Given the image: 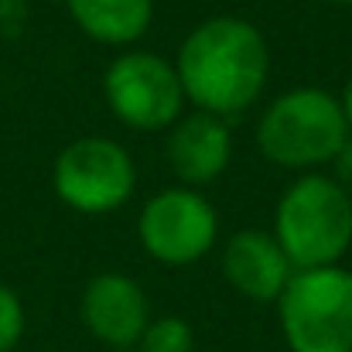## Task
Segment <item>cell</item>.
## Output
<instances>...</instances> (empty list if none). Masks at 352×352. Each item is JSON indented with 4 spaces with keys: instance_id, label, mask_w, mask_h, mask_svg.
<instances>
[{
    "instance_id": "2",
    "label": "cell",
    "mask_w": 352,
    "mask_h": 352,
    "mask_svg": "<svg viewBox=\"0 0 352 352\" xmlns=\"http://www.w3.org/2000/svg\"><path fill=\"white\" fill-rule=\"evenodd\" d=\"M274 239L294 270L336 267L352 246V195L329 175H298L277 202Z\"/></svg>"
},
{
    "instance_id": "8",
    "label": "cell",
    "mask_w": 352,
    "mask_h": 352,
    "mask_svg": "<svg viewBox=\"0 0 352 352\" xmlns=\"http://www.w3.org/2000/svg\"><path fill=\"white\" fill-rule=\"evenodd\" d=\"M82 325L89 329V336L110 352L117 349H137L147 322H151V305L144 287L126 277V274H96L86 291H82Z\"/></svg>"
},
{
    "instance_id": "3",
    "label": "cell",
    "mask_w": 352,
    "mask_h": 352,
    "mask_svg": "<svg viewBox=\"0 0 352 352\" xmlns=\"http://www.w3.org/2000/svg\"><path fill=\"white\" fill-rule=\"evenodd\" d=\"M349 133L339 96L318 86H298L263 110L256 123V147L277 168L315 171L336 161Z\"/></svg>"
},
{
    "instance_id": "14",
    "label": "cell",
    "mask_w": 352,
    "mask_h": 352,
    "mask_svg": "<svg viewBox=\"0 0 352 352\" xmlns=\"http://www.w3.org/2000/svg\"><path fill=\"white\" fill-rule=\"evenodd\" d=\"M332 168H336V175H332V178H336V182H339V185L352 195V133L346 137V144L339 147V154H336Z\"/></svg>"
},
{
    "instance_id": "12",
    "label": "cell",
    "mask_w": 352,
    "mask_h": 352,
    "mask_svg": "<svg viewBox=\"0 0 352 352\" xmlns=\"http://www.w3.org/2000/svg\"><path fill=\"white\" fill-rule=\"evenodd\" d=\"M195 346V336H192V325L185 318H175V315H164V318H151L137 352H192Z\"/></svg>"
},
{
    "instance_id": "9",
    "label": "cell",
    "mask_w": 352,
    "mask_h": 352,
    "mask_svg": "<svg viewBox=\"0 0 352 352\" xmlns=\"http://www.w3.org/2000/svg\"><path fill=\"white\" fill-rule=\"evenodd\" d=\"M168 164L175 178L188 188H202L216 182L233 161V133L230 120L192 110L171 123L168 133Z\"/></svg>"
},
{
    "instance_id": "16",
    "label": "cell",
    "mask_w": 352,
    "mask_h": 352,
    "mask_svg": "<svg viewBox=\"0 0 352 352\" xmlns=\"http://www.w3.org/2000/svg\"><path fill=\"white\" fill-rule=\"evenodd\" d=\"M325 3H336V7H352V0H325Z\"/></svg>"
},
{
    "instance_id": "15",
    "label": "cell",
    "mask_w": 352,
    "mask_h": 352,
    "mask_svg": "<svg viewBox=\"0 0 352 352\" xmlns=\"http://www.w3.org/2000/svg\"><path fill=\"white\" fill-rule=\"evenodd\" d=\"M339 103H342L346 123H349V130H352V76H349V82H346V89H342V96H339Z\"/></svg>"
},
{
    "instance_id": "7",
    "label": "cell",
    "mask_w": 352,
    "mask_h": 352,
    "mask_svg": "<svg viewBox=\"0 0 352 352\" xmlns=\"http://www.w3.org/2000/svg\"><path fill=\"white\" fill-rule=\"evenodd\" d=\"M137 236L151 260L188 267L216 246L219 212L199 188L175 185L144 202L137 216Z\"/></svg>"
},
{
    "instance_id": "10",
    "label": "cell",
    "mask_w": 352,
    "mask_h": 352,
    "mask_svg": "<svg viewBox=\"0 0 352 352\" xmlns=\"http://www.w3.org/2000/svg\"><path fill=\"white\" fill-rule=\"evenodd\" d=\"M294 267L287 260V253L280 250V243L274 233L263 230H239L230 236L226 250H223V277L230 280V287L239 291L250 301H277L291 280Z\"/></svg>"
},
{
    "instance_id": "5",
    "label": "cell",
    "mask_w": 352,
    "mask_h": 352,
    "mask_svg": "<svg viewBox=\"0 0 352 352\" xmlns=\"http://www.w3.org/2000/svg\"><path fill=\"white\" fill-rule=\"evenodd\" d=\"M52 185L69 209L82 216H103L117 212L133 195L137 164L130 151L110 137H79L55 157Z\"/></svg>"
},
{
    "instance_id": "17",
    "label": "cell",
    "mask_w": 352,
    "mask_h": 352,
    "mask_svg": "<svg viewBox=\"0 0 352 352\" xmlns=\"http://www.w3.org/2000/svg\"><path fill=\"white\" fill-rule=\"evenodd\" d=\"M117 352H137V349H117Z\"/></svg>"
},
{
    "instance_id": "1",
    "label": "cell",
    "mask_w": 352,
    "mask_h": 352,
    "mask_svg": "<svg viewBox=\"0 0 352 352\" xmlns=\"http://www.w3.org/2000/svg\"><path fill=\"white\" fill-rule=\"evenodd\" d=\"M185 103L233 120L246 113L270 76V48L256 24L243 17H209L188 31L175 58Z\"/></svg>"
},
{
    "instance_id": "4",
    "label": "cell",
    "mask_w": 352,
    "mask_h": 352,
    "mask_svg": "<svg viewBox=\"0 0 352 352\" xmlns=\"http://www.w3.org/2000/svg\"><path fill=\"white\" fill-rule=\"evenodd\" d=\"M277 318L291 352H352V270H294L277 298Z\"/></svg>"
},
{
    "instance_id": "13",
    "label": "cell",
    "mask_w": 352,
    "mask_h": 352,
    "mask_svg": "<svg viewBox=\"0 0 352 352\" xmlns=\"http://www.w3.org/2000/svg\"><path fill=\"white\" fill-rule=\"evenodd\" d=\"M21 336H24V305L7 284H0V352H14Z\"/></svg>"
},
{
    "instance_id": "11",
    "label": "cell",
    "mask_w": 352,
    "mask_h": 352,
    "mask_svg": "<svg viewBox=\"0 0 352 352\" xmlns=\"http://www.w3.org/2000/svg\"><path fill=\"white\" fill-rule=\"evenodd\" d=\"M76 28L110 48L140 41L154 17V0H65Z\"/></svg>"
},
{
    "instance_id": "6",
    "label": "cell",
    "mask_w": 352,
    "mask_h": 352,
    "mask_svg": "<svg viewBox=\"0 0 352 352\" xmlns=\"http://www.w3.org/2000/svg\"><path fill=\"white\" fill-rule=\"evenodd\" d=\"M103 96L130 130H168L185 113V89L175 62L154 52H123L103 76Z\"/></svg>"
}]
</instances>
